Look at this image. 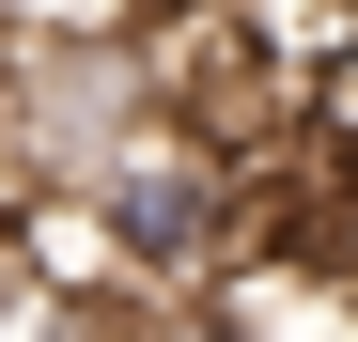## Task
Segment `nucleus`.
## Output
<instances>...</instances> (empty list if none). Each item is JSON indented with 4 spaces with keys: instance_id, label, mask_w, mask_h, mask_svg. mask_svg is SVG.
Returning <instances> with one entry per match:
<instances>
[{
    "instance_id": "1",
    "label": "nucleus",
    "mask_w": 358,
    "mask_h": 342,
    "mask_svg": "<svg viewBox=\"0 0 358 342\" xmlns=\"http://www.w3.org/2000/svg\"><path fill=\"white\" fill-rule=\"evenodd\" d=\"M187 311H203V342H358V265H343V234H296V249H250Z\"/></svg>"
},
{
    "instance_id": "2",
    "label": "nucleus",
    "mask_w": 358,
    "mask_h": 342,
    "mask_svg": "<svg viewBox=\"0 0 358 342\" xmlns=\"http://www.w3.org/2000/svg\"><path fill=\"white\" fill-rule=\"evenodd\" d=\"M0 342H156L141 296H78L47 265H0Z\"/></svg>"
},
{
    "instance_id": "3",
    "label": "nucleus",
    "mask_w": 358,
    "mask_h": 342,
    "mask_svg": "<svg viewBox=\"0 0 358 342\" xmlns=\"http://www.w3.org/2000/svg\"><path fill=\"white\" fill-rule=\"evenodd\" d=\"M156 342H203V311H156Z\"/></svg>"
},
{
    "instance_id": "4",
    "label": "nucleus",
    "mask_w": 358,
    "mask_h": 342,
    "mask_svg": "<svg viewBox=\"0 0 358 342\" xmlns=\"http://www.w3.org/2000/svg\"><path fill=\"white\" fill-rule=\"evenodd\" d=\"M343 265H358V202H343Z\"/></svg>"
}]
</instances>
